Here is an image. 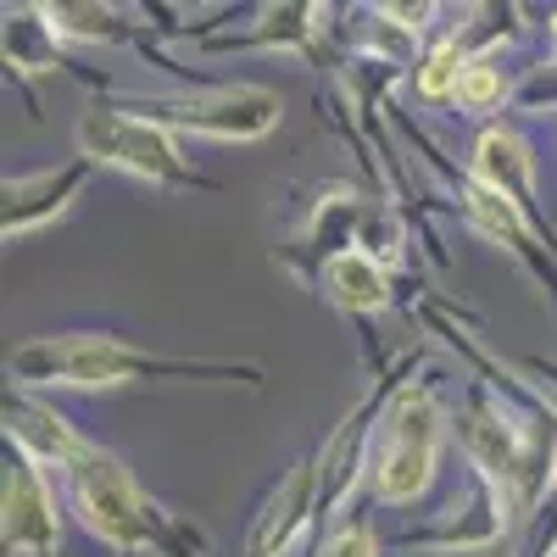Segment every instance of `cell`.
<instances>
[{
	"mask_svg": "<svg viewBox=\"0 0 557 557\" xmlns=\"http://www.w3.org/2000/svg\"><path fill=\"white\" fill-rule=\"evenodd\" d=\"M7 374L23 391H123V385H157V380H246V385H262L257 362L162 357V351H139L117 335H89V330L23 341L7 357Z\"/></svg>",
	"mask_w": 557,
	"mask_h": 557,
	"instance_id": "6da1fadb",
	"label": "cell"
},
{
	"mask_svg": "<svg viewBox=\"0 0 557 557\" xmlns=\"http://www.w3.org/2000/svg\"><path fill=\"white\" fill-rule=\"evenodd\" d=\"M451 418L446 401L430 380H407L385 396L368 430V491L385 507H412L424 502L430 485L441 480V457H446Z\"/></svg>",
	"mask_w": 557,
	"mask_h": 557,
	"instance_id": "7a4b0ae2",
	"label": "cell"
},
{
	"mask_svg": "<svg viewBox=\"0 0 557 557\" xmlns=\"http://www.w3.org/2000/svg\"><path fill=\"white\" fill-rule=\"evenodd\" d=\"M62 491L67 507L78 513V524L112 552H157V557H184L178 546V524L157 507V496H146V485L134 480V469L89 441L67 469H62Z\"/></svg>",
	"mask_w": 557,
	"mask_h": 557,
	"instance_id": "3957f363",
	"label": "cell"
},
{
	"mask_svg": "<svg viewBox=\"0 0 557 557\" xmlns=\"http://www.w3.org/2000/svg\"><path fill=\"white\" fill-rule=\"evenodd\" d=\"M73 139H78V157H89L96 168L128 173L139 184H157V190H190V184H201L196 162L178 146V134L134 107H89L78 117Z\"/></svg>",
	"mask_w": 557,
	"mask_h": 557,
	"instance_id": "277c9868",
	"label": "cell"
},
{
	"mask_svg": "<svg viewBox=\"0 0 557 557\" xmlns=\"http://www.w3.org/2000/svg\"><path fill=\"white\" fill-rule=\"evenodd\" d=\"M134 112H146L168 123L178 139H218V146H251V139L273 134L285 117V101L262 84H218V89H184V96L162 101H134Z\"/></svg>",
	"mask_w": 557,
	"mask_h": 557,
	"instance_id": "5b68a950",
	"label": "cell"
},
{
	"mask_svg": "<svg viewBox=\"0 0 557 557\" xmlns=\"http://www.w3.org/2000/svg\"><path fill=\"white\" fill-rule=\"evenodd\" d=\"M457 435H462V451H469L474 474L507 502V513H519L535 491V446H530L524 424L502 401L474 396L457 418Z\"/></svg>",
	"mask_w": 557,
	"mask_h": 557,
	"instance_id": "8992f818",
	"label": "cell"
},
{
	"mask_svg": "<svg viewBox=\"0 0 557 557\" xmlns=\"http://www.w3.org/2000/svg\"><path fill=\"white\" fill-rule=\"evenodd\" d=\"M57 469L12 451L0 480V541L12 557H51L62 546V496L51 485Z\"/></svg>",
	"mask_w": 557,
	"mask_h": 557,
	"instance_id": "52a82bcc",
	"label": "cell"
},
{
	"mask_svg": "<svg viewBox=\"0 0 557 557\" xmlns=\"http://www.w3.org/2000/svg\"><path fill=\"white\" fill-rule=\"evenodd\" d=\"M89 157H73V162H57V168H34V173H17L7 178V212H0V235L7 240H28L39 228H51L57 218L73 212V201L84 196L89 184Z\"/></svg>",
	"mask_w": 557,
	"mask_h": 557,
	"instance_id": "ba28073f",
	"label": "cell"
},
{
	"mask_svg": "<svg viewBox=\"0 0 557 557\" xmlns=\"http://www.w3.org/2000/svg\"><path fill=\"white\" fill-rule=\"evenodd\" d=\"M318 507H323L318 462H296V469L278 480V491L268 496V507L257 513V530H251L246 557H285V552H296V541L307 535Z\"/></svg>",
	"mask_w": 557,
	"mask_h": 557,
	"instance_id": "9c48e42d",
	"label": "cell"
},
{
	"mask_svg": "<svg viewBox=\"0 0 557 557\" xmlns=\"http://www.w3.org/2000/svg\"><path fill=\"white\" fill-rule=\"evenodd\" d=\"M7 441H12L23 457L45 462V469H57V480H62L67 462L89 446L51 401H39V396L23 391V385H17V396H7Z\"/></svg>",
	"mask_w": 557,
	"mask_h": 557,
	"instance_id": "30bf717a",
	"label": "cell"
},
{
	"mask_svg": "<svg viewBox=\"0 0 557 557\" xmlns=\"http://www.w3.org/2000/svg\"><path fill=\"white\" fill-rule=\"evenodd\" d=\"M318 290L351 318H380L391 307V268L362 246H335L318 262Z\"/></svg>",
	"mask_w": 557,
	"mask_h": 557,
	"instance_id": "8fae6325",
	"label": "cell"
},
{
	"mask_svg": "<svg viewBox=\"0 0 557 557\" xmlns=\"http://www.w3.org/2000/svg\"><path fill=\"white\" fill-rule=\"evenodd\" d=\"M469 173L480 184H491V190L513 196L524 212H535V151L519 128H507V123L480 128L474 151H469Z\"/></svg>",
	"mask_w": 557,
	"mask_h": 557,
	"instance_id": "7c38bea8",
	"label": "cell"
},
{
	"mask_svg": "<svg viewBox=\"0 0 557 557\" xmlns=\"http://www.w3.org/2000/svg\"><path fill=\"white\" fill-rule=\"evenodd\" d=\"M462 218H469V228H474V235H485L491 246H502V251H513V257L530 262L535 212H524L513 196L491 190V184H480V178L469 173V184H462Z\"/></svg>",
	"mask_w": 557,
	"mask_h": 557,
	"instance_id": "4fadbf2b",
	"label": "cell"
},
{
	"mask_svg": "<svg viewBox=\"0 0 557 557\" xmlns=\"http://www.w3.org/2000/svg\"><path fill=\"white\" fill-rule=\"evenodd\" d=\"M7 62L17 73H57L62 67V34L45 12H12L7 17Z\"/></svg>",
	"mask_w": 557,
	"mask_h": 557,
	"instance_id": "5bb4252c",
	"label": "cell"
},
{
	"mask_svg": "<svg viewBox=\"0 0 557 557\" xmlns=\"http://www.w3.org/2000/svg\"><path fill=\"white\" fill-rule=\"evenodd\" d=\"M39 12L73 45H117L123 39V17H117L112 0H45Z\"/></svg>",
	"mask_w": 557,
	"mask_h": 557,
	"instance_id": "9a60e30c",
	"label": "cell"
},
{
	"mask_svg": "<svg viewBox=\"0 0 557 557\" xmlns=\"http://www.w3.org/2000/svg\"><path fill=\"white\" fill-rule=\"evenodd\" d=\"M462 67H469V45H462V39H435L430 51L412 62V89H418V101H430V107L451 101Z\"/></svg>",
	"mask_w": 557,
	"mask_h": 557,
	"instance_id": "2e32d148",
	"label": "cell"
},
{
	"mask_svg": "<svg viewBox=\"0 0 557 557\" xmlns=\"http://www.w3.org/2000/svg\"><path fill=\"white\" fill-rule=\"evenodd\" d=\"M507 96H513V78L502 73V62L496 57H469V67H462V78H457L451 107L469 112V117H491V112H502Z\"/></svg>",
	"mask_w": 557,
	"mask_h": 557,
	"instance_id": "e0dca14e",
	"label": "cell"
},
{
	"mask_svg": "<svg viewBox=\"0 0 557 557\" xmlns=\"http://www.w3.org/2000/svg\"><path fill=\"white\" fill-rule=\"evenodd\" d=\"M351 246L374 251V257H380V262L391 268V262H401L407 228H401V218H396L391 207H374V201H362V212L351 218Z\"/></svg>",
	"mask_w": 557,
	"mask_h": 557,
	"instance_id": "ac0fdd59",
	"label": "cell"
},
{
	"mask_svg": "<svg viewBox=\"0 0 557 557\" xmlns=\"http://www.w3.org/2000/svg\"><path fill=\"white\" fill-rule=\"evenodd\" d=\"M362 28H357V45H362V51H374V57H412V28H401L396 17H385L380 7L374 12H362L357 17Z\"/></svg>",
	"mask_w": 557,
	"mask_h": 557,
	"instance_id": "d6986e66",
	"label": "cell"
},
{
	"mask_svg": "<svg viewBox=\"0 0 557 557\" xmlns=\"http://www.w3.org/2000/svg\"><path fill=\"white\" fill-rule=\"evenodd\" d=\"M312 557H380V535L368 530L362 519H335Z\"/></svg>",
	"mask_w": 557,
	"mask_h": 557,
	"instance_id": "ffe728a7",
	"label": "cell"
},
{
	"mask_svg": "<svg viewBox=\"0 0 557 557\" xmlns=\"http://www.w3.org/2000/svg\"><path fill=\"white\" fill-rule=\"evenodd\" d=\"M380 12L396 17L401 28H412V34H424L435 23V12H441V0H380Z\"/></svg>",
	"mask_w": 557,
	"mask_h": 557,
	"instance_id": "44dd1931",
	"label": "cell"
},
{
	"mask_svg": "<svg viewBox=\"0 0 557 557\" xmlns=\"http://www.w3.org/2000/svg\"><path fill=\"white\" fill-rule=\"evenodd\" d=\"M546 485H552V496H557V451H552V462H546Z\"/></svg>",
	"mask_w": 557,
	"mask_h": 557,
	"instance_id": "7402d4cb",
	"label": "cell"
},
{
	"mask_svg": "<svg viewBox=\"0 0 557 557\" xmlns=\"http://www.w3.org/2000/svg\"><path fill=\"white\" fill-rule=\"evenodd\" d=\"M552 45H557V12H552Z\"/></svg>",
	"mask_w": 557,
	"mask_h": 557,
	"instance_id": "603a6c76",
	"label": "cell"
}]
</instances>
